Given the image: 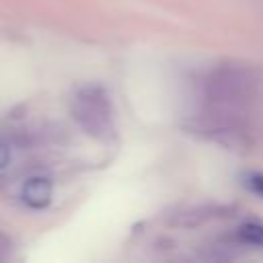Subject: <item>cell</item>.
Segmentation results:
<instances>
[{
  "label": "cell",
  "mask_w": 263,
  "mask_h": 263,
  "mask_svg": "<svg viewBox=\"0 0 263 263\" xmlns=\"http://www.w3.org/2000/svg\"><path fill=\"white\" fill-rule=\"evenodd\" d=\"M240 240L253 247H263V224L261 222H245L238 230Z\"/></svg>",
  "instance_id": "3"
},
{
  "label": "cell",
  "mask_w": 263,
  "mask_h": 263,
  "mask_svg": "<svg viewBox=\"0 0 263 263\" xmlns=\"http://www.w3.org/2000/svg\"><path fill=\"white\" fill-rule=\"evenodd\" d=\"M242 185L251 193H257L259 197H263V175L261 173H247L242 177Z\"/></svg>",
  "instance_id": "4"
},
{
  "label": "cell",
  "mask_w": 263,
  "mask_h": 263,
  "mask_svg": "<svg viewBox=\"0 0 263 263\" xmlns=\"http://www.w3.org/2000/svg\"><path fill=\"white\" fill-rule=\"evenodd\" d=\"M72 113L82 129L99 140H109L115 134L109 97L99 86L82 88L74 99Z\"/></svg>",
  "instance_id": "1"
},
{
  "label": "cell",
  "mask_w": 263,
  "mask_h": 263,
  "mask_svg": "<svg viewBox=\"0 0 263 263\" xmlns=\"http://www.w3.org/2000/svg\"><path fill=\"white\" fill-rule=\"evenodd\" d=\"M51 195H53V187L47 179L43 177H33L29 179L25 185H23V191H21V197L23 201L33 208V210H41V208H47L49 201H51Z\"/></svg>",
  "instance_id": "2"
},
{
  "label": "cell",
  "mask_w": 263,
  "mask_h": 263,
  "mask_svg": "<svg viewBox=\"0 0 263 263\" xmlns=\"http://www.w3.org/2000/svg\"><path fill=\"white\" fill-rule=\"evenodd\" d=\"M8 162H10V148L4 142H0V171L6 168Z\"/></svg>",
  "instance_id": "5"
},
{
  "label": "cell",
  "mask_w": 263,
  "mask_h": 263,
  "mask_svg": "<svg viewBox=\"0 0 263 263\" xmlns=\"http://www.w3.org/2000/svg\"><path fill=\"white\" fill-rule=\"evenodd\" d=\"M6 247H8V242H6V240H4L2 236H0V251H4ZM0 255H2V253H0Z\"/></svg>",
  "instance_id": "6"
}]
</instances>
